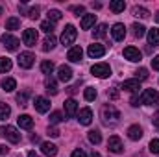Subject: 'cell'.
Segmentation results:
<instances>
[{
    "instance_id": "obj_23",
    "label": "cell",
    "mask_w": 159,
    "mask_h": 157,
    "mask_svg": "<svg viewBox=\"0 0 159 157\" xmlns=\"http://www.w3.org/2000/svg\"><path fill=\"white\" fill-rule=\"evenodd\" d=\"M20 28V19H17V17H9L7 20H6V30H19Z\"/></svg>"
},
{
    "instance_id": "obj_10",
    "label": "cell",
    "mask_w": 159,
    "mask_h": 157,
    "mask_svg": "<svg viewBox=\"0 0 159 157\" xmlns=\"http://www.w3.org/2000/svg\"><path fill=\"white\" fill-rule=\"evenodd\" d=\"M87 54H89V57H102V56L106 54V48H104V44L94 43V44H89Z\"/></svg>"
},
{
    "instance_id": "obj_48",
    "label": "cell",
    "mask_w": 159,
    "mask_h": 157,
    "mask_svg": "<svg viewBox=\"0 0 159 157\" xmlns=\"http://www.w3.org/2000/svg\"><path fill=\"white\" fill-rule=\"evenodd\" d=\"M139 104H141V102H139V98H137V96H131V105H133V107H137Z\"/></svg>"
},
{
    "instance_id": "obj_37",
    "label": "cell",
    "mask_w": 159,
    "mask_h": 157,
    "mask_svg": "<svg viewBox=\"0 0 159 157\" xmlns=\"http://www.w3.org/2000/svg\"><path fill=\"white\" fill-rule=\"evenodd\" d=\"M106 34H107V26L106 24H98V28L94 30V37L102 39V37H106Z\"/></svg>"
},
{
    "instance_id": "obj_8",
    "label": "cell",
    "mask_w": 159,
    "mask_h": 157,
    "mask_svg": "<svg viewBox=\"0 0 159 157\" xmlns=\"http://www.w3.org/2000/svg\"><path fill=\"white\" fill-rule=\"evenodd\" d=\"M124 57H126L128 61H131V63H137V61H141L143 54H141L135 46H126V48H124Z\"/></svg>"
},
{
    "instance_id": "obj_3",
    "label": "cell",
    "mask_w": 159,
    "mask_h": 157,
    "mask_svg": "<svg viewBox=\"0 0 159 157\" xmlns=\"http://www.w3.org/2000/svg\"><path fill=\"white\" fill-rule=\"evenodd\" d=\"M157 100H159V94L156 89H144L143 94H141V98H139V102L144 104V105H154Z\"/></svg>"
},
{
    "instance_id": "obj_24",
    "label": "cell",
    "mask_w": 159,
    "mask_h": 157,
    "mask_svg": "<svg viewBox=\"0 0 159 157\" xmlns=\"http://www.w3.org/2000/svg\"><path fill=\"white\" fill-rule=\"evenodd\" d=\"M56 48V37L54 35H46L44 41H43V50L48 52V50H54Z\"/></svg>"
},
{
    "instance_id": "obj_32",
    "label": "cell",
    "mask_w": 159,
    "mask_h": 157,
    "mask_svg": "<svg viewBox=\"0 0 159 157\" xmlns=\"http://www.w3.org/2000/svg\"><path fill=\"white\" fill-rule=\"evenodd\" d=\"M131 30H133V35L139 37V39H141V37L144 35V32H146V28H144L143 24H139V22H135V24L131 26Z\"/></svg>"
},
{
    "instance_id": "obj_17",
    "label": "cell",
    "mask_w": 159,
    "mask_h": 157,
    "mask_svg": "<svg viewBox=\"0 0 159 157\" xmlns=\"http://www.w3.org/2000/svg\"><path fill=\"white\" fill-rule=\"evenodd\" d=\"M81 56H83L81 46H72V48L69 50V54H67V59L72 61V63H78L80 59H81Z\"/></svg>"
},
{
    "instance_id": "obj_5",
    "label": "cell",
    "mask_w": 159,
    "mask_h": 157,
    "mask_svg": "<svg viewBox=\"0 0 159 157\" xmlns=\"http://www.w3.org/2000/svg\"><path fill=\"white\" fill-rule=\"evenodd\" d=\"M91 72H93V76H96V78H107V76L111 74V67H109L107 63H96V65H93Z\"/></svg>"
},
{
    "instance_id": "obj_21",
    "label": "cell",
    "mask_w": 159,
    "mask_h": 157,
    "mask_svg": "<svg viewBox=\"0 0 159 157\" xmlns=\"http://www.w3.org/2000/svg\"><path fill=\"white\" fill-rule=\"evenodd\" d=\"M41 150H43V154L46 157H54L57 154V146L52 144V142H43V144H41Z\"/></svg>"
},
{
    "instance_id": "obj_25",
    "label": "cell",
    "mask_w": 159,
    "mask_h": 157,
    "mask_svg": "<svg viewBox=\"0 0 159 157\" xmlns=\"http://www.w3.org/2000/svg\"><path fill=\"white\" fill-rule=\"evenodd\" d=\"M44 87H46V92L48 94H52V96H56L57 92H59V89H57V85H56V81L52 78L46 79V83H44Z\"/></svg>"
},
{
    "instance_id": "obj_28",
    "label": "cell",
    "mask_w": 159,
    "mask_h": 157,
    "mask_svg": "<svg viewBox=\"0 0 159 157\" xmlns=\"http://www.w3.org/2000/svg\"><path fill=\"white\" fill-rule=\"evenodd\" d=\"M124 7H126V2H124V0H113V2L109 4V9H111L113 13H120V11H124Z\"/></svg>"
},
{
    "instance_id": "obj_38",
    "label": "cell",
    "mask_w": 159,
    "mask_h": 157,
    "mask_svg": "<svg viewBox=\"0 0 159 157\" xmlns=\"http://www.w3.org/2000/svg\"><path fill=\"white\" fill-rule=\"evenodd\" d=\"M41 30H43L44 34H50V35H52V32H54V22L43 20V22H41Z\"/></svg>"
},
{
    "instance_id": "obj_29",
    "label": "cell",
    "mask_w": 159,
    "mask_h": 157,
    "mask_svg": "<svg viewBox=\"0 0 159 157\" xmlns=\"http://www.w3.org/2000/svg\"><path fill=\"white\" fill-rule=\"evenodd\" d=\"M133 15H135V17H141V19H148V17H150V11H148L146 7L135 6V7H133Z\"/></svg>"
},
{
    "instance_id": "obj_41",
    "label": "cell",
    "mask_w": 159,
    "mask_h": 157,
    "mask_svg": "<svg viewBox=\"0 0 159 157\" xmlns=\"http://www.w3.org/2000/svg\"><path fill=\"white\" fill-rule=\"evenodd\" d=\"M148 78V70L146 69H137L135 70V79H146Z\"/></svg>"
},
{
    "instance_id": "obj_20",
    "label": "cell",
    "mask_w": 159,
    "mask_h": 157,
    "mask_svg": "<svg viewBox=\"0 0 159 157\" xmlns=\"http://www.w3.org/2000/svg\"><path fill=\"white\" fill-rule=\"evenodd\" d=\"M94 22H96V15L89 13V15H83V19H81V22H80V26H81V30H89L91 26H94Z\"/></svg>"
},
{
    "instance_id": "obj_11",
    "label": "cell",
    "mask_w": 159,
    "mask_h": 157,
    "mask_svg": "<svg viewBox=\"0 0 159 157\" xmlns=\"http://www.w3.org/2000/svg\"><path fill=\"white\" fill-rule=\"evenodd\" d=\"M107 148H109V152H113V154H120L122 152V141H120L117 135H113V137H109V141H107Z\"/></svg>"
},
{
    "instance_id": "obj_30",
    "label": "cell",
    "mask_w": 159,
    "mask_h": 157,
    "mask_svg": "<svg viewBox=\"0 0 159 157\" xmlns=\"http://www.w3.org/2000/svg\"><path fill=\"white\" fill-rule=\"evenodd\" d=\"M89 141H91L93 144H100V142H102L100 131H98V129H91V131H89Z\"/></svg>"
},
{
    "instance_id": "obj_49",
    "label": "cell",
    "mask_w": 159,
    "mask_h": 157,
    "mask_svg": "<svg viewBox=\"0 0 159 157\" xmlns=\"http://www.w3.org/2000/svg\"><path fill=\"white\" fill-rule=\"evenodd\" d=\"M7 152H9V148L4 146V144H0V154H7Z\"/></svg>"
},
{
    "instance_id": "obj_50",
    "label": "cell",
    "mask_w": 159,
    "mask_h": 157,
    "mask_svg": "<svg viewBox=\"0 0 159 157\" xmlns=\"http://www.w3.org/2000/svg\"><path fill=\"white\" fill-rule=\"evenodd\" d=\"M28 157H41V155L39 154H35L34 150H30V152H28Z\"/></svg>"
},
{
    "instance_id": "obj_26",
    "label": "cell",
    "mask_w": 159,
    "mask_h": 157,
    "mask_svg": "<svg viewBox=\"0 0 159 157\" xmlns=\"http://www.w3.org/2000/svg\"><path fill=\"white\" fill-rule=\"evenodd\" d=\"M148 43L154 46H159V28H152L148 32Z\"/></svg>"
},
{
    "instance_id": "obj_7",
    "label": "cell",
    "mask_w": 159,
    "mask_h": 157,
    "mask_svg": "<svg viewBox=\"0 0 159 157\" xmlns=\"http://www.w3.org/2000/svg\"><path fill=\"white\" fill-rule=\"evenodd\" d=\"M2 44H4L9 52H15V50L19 48L20 41L17 39V37H13L11 34H4V35H2Z\"/></svg>"
},
{
    "instance_id": "obj_6",
    "label": "cell",
    "mask_w": 159,
    "mask_h": 157,
    "mask_svg": "<svg viewBox=\"0 0 159 157\" xmlns=\"http://www.w3.org/2000/svg\"><path fill=\"white\" fill-rule=\"evenodd\" d=\"M34 63H35V56H34L32 52H22V54L19 56V67H22V69H32Z\"/></svg>"
},
{
    "instance_id": "obj_9",
    "label": "cell",
    "mask_w": 159,
    "mask_h": 157,
    "mask_svg": "<svg viewBox=\"0 0 159 157\" xmlns=\"http://www.w3.org/2000/svg\"><path fill=\"white\" fill-rule=\"evenodd\" d=\"M22 41H24L26 46H35V43H37V30H34V28L24 30V34H22Z\"/></svg>"
},
{
    "instance_id": "obj_43",
    "label": "cell",
    "mask_w": 159,
    "mask_h": 157,
    "mask_svg": "<svg viewBox=\"0 0 159 157\" xmlns=\"http://www.w3.org/2000/svg\"><path fill=\"white\" fill-rule=\"evenodd\" d=\"M107 96H109L111 100H117V98H119V91H117V89L113 87L111 91H107Z\"/></svg>"
},
{
    "instance_id": "obj_51",
    "label": "cell",
    "mask_w": 159,
    "mask_h": 157,
    "mask_svg": "<svg viewBox=\"0 0 159 157\" xmlns=\"http://www.w3.org/2000/svg\"><path fill=\"white\" fill-rule=\"evenodd\" d=\"M156 22H159V13L156 15Z\"/></svg>"
},
{
    "instance_id": "obj_34",
    "label": "cell",
    "mask_w": 159,
    "mask_h": 157,
    "mask_svg": "<svg viewBox=\"0 0 159 157\" xmlns=\"http://www.w3.org/2000/svg\"><path fill=\"white\" fill-rule=\"evenodd\" d=\"M28 96H30V91H28V89L22 91V92H19V94H17V102H19V105H28Z\"/></svg>"
},
{
    "instance_id": "obj_44",
    "label": "cell",
    "mask_w": 159,
    "mask_h": 157,
    "mask_svg": "<svg viewBox=\"0 0 159 157\" xmlns=\"http://www.w3.org/2000/svg\"><path fill=\"white\" fill-rule=\"evenodd\" d=\"M72 11H74V13H76V15H83V11H85V7H83V6H74V7H72Z\"/></svg>"
},
{
    "instance_id": "obj_46",
    "label": "cell",
    "mask_w": 159,
    "mask_h": 157,
    "mask_svg": "<svg viewBox=\"0 0 159 157\" xmlns=\"http://www.w3.org/2000/svg\"><path fill=\"white\" fill-rule=\"evenodd\" d=\"M48 135H50V137H59V129L50 128V129H48Z\"/></svg>"
},
{
    "instance_id": "obj_1",
    "label": "cell",
    "mask_w": 159,
    "mask_h": 157,
    "mask_svg": "<svg viewBox=\"0 0 159 157\" xmlns=\"http://www.w3.org/2000/svg\"><path fill=\"white\" fill-rule=\"evenodd\" d=\"M102 117H104V122H106L107 126H115L120 118V113L113 107V105H106L104 111H102Z\"/></svg>"
},
{
    "instance_id": "obj_4",
    "label": "cell",
    "mask_w": 159,
    "mask_h": 157,
    "mask_svg": "<svg viewBox=\"0 0 159 157\" xmlns=\"http://www.w3.org/2000/svg\"><path fill=\"white\" fill-rule=\"evenodd\" d=\"M76 37H78L76 28H74L72 24H67V26H65V30H63V34H61V43L69 46V44H72V43L76 41Z\"/></svg>"
},
{
    "instance_id": "obj_40",
    "label": "cell",
    "mask_w": 159,
    "mask_h": 157,
    "mask_svg": "<svg viewBox=\"0 0 159 157\" xmlns=\"http://www.w3.org/2000/svg\"><path fill=\"white\" fill-rule=\"evenodd\" d=\"M63 120V115L59 113V111H54L52 115H50V124H59Z\"/></svg>"
},
{
    "instance_id": "obj_15",
    "label": "cell",
    "mask_w": 159,
    "mask_h": 157,
    "mask_svg": "<svg viewBox=\"0 0 159 157\" xmlns=\"http://www.w3.org/2000/svg\"><path fill=\"white\" fill-rule=\"evenodd\" d=\"M122 89L124 91H128V92H139V89H141V83H139V79H126L124 83H122Z\"/></svg>"
},
{
    "instance_id": "obj_39",
    "label": "cell",
    "mask_w": 159,
    "mask_h": 157,
    "mask_svg": "<svg viewBox=\"0 0 159 157\" xmlns=\"http://www.w3.org/2000/svg\"><path fill=\"white\" fill-rule=\"evenodd\" d=\"M61 19V11L59 9H50L48 11V20L50 22H56V20H59Z\"/></svg>"
},
{
    "instance_id": "obj_45",
    "label": "cell",
    "mask_w": 159,
    "mask_h": 157,
    "mask_svg": "<svg viewBox=\"0 0 159 157\" xmlns=\"http://www.w3.org/2000/svg\"><path fill=\"white\" fill-rule=\"evenodd\" d=\"M70 157H87V154H85L83 150H74V152H72V155H70Z\"/></svg>"
},
{
    "instance_id": "obj_16",
    "label": "cell",
    "mask_w": 159,
    "mask_h": 157,
    "mask_svg": "<svg viewBox=\"0 0 159 157\" xmlns=\"http://www.w3.org/2000/svg\"><path fill=\"white\" fill-rule=\"evenodd\" d=\"M76 111H78V102L74 100V98H69V100H65V113H67V117H74L76 115Z\"/></svg>"
},
{
    "instance_id": "obj_33",
    "label": "cell",
    "mask_w": 159,
    "mask_h": 157,
    "mask_svg": "<svg viewBox=\"0 0 159 157\" xmlns=\"http://www.w3.org/2000/svg\"><path fill=\"white\" fill-rule=\"evenodd\" d=\"M83 98H85L87 102H93V100L96 98V89H94V87H87V89L83 91Z\"/></svg>"
},
{
    "instance_id": "obj_27",
    "label": "cell",
    "mask_w": 159,
    "mask_h": 157,
    "mask_svg": "<svg viewBox=\"0 0 159 157\" xmlns=\"http://www.w3.org/2000/svg\"><path fill=\"white\" fill-rule=\"evenodd\" d=\"M2 87H4V91H6V92H11V91H15L17 81H15L13 78H4V79H2Z\"/></svg>"
},
{
    "instance_id": "obj_47",
    "label": "cell",
    "mask_w": 159,
    "mask_h": 157,
    "mask_svg": "<svg viewBox=\"0 0 159 157\" xmlns=\"http://www.w3.org/2000/svg\"><path fill=\"white\" fill-rule=\"evenodd\" d=\"M152 67H154V70H159V56H156L152 59Z\"/></svg>"
},
{
    "instance_id": "obj_19",
    "label": "cell",
    "mask_w": 159,
    "mask_h": 157,
    "mask_svg": "<svg viewBox=\"0 0 159 157\" xmlns=\"http://www.w3.org/2000/svg\"><path fill=\"white\" fill-rule=\"evenodd\" d=\"M17 122H19V126L22 129H32L34 128V118L30 117V115H19Z\"/></svg>"
},
{
    "instance_id": "obj_52",
    "label": "cell",
    "mask_w": 159,
    "mask_h": 157,
    "mask_svg": "<svg viewBox=\"0 0 159 157\" xmlns=\"http://www.w3.org/2000/svg\"><path fill=\"white\" fill-rule=\"evenodd\" d=\"M0 15H2V6H0Z\"/></svg>"
},
{
    "instance_id": "obj_13",
    "label": "cell",
    "mask_w": 159,
    "mask_h": 157,
    "mask_svg": "<svg viewBox=\"0 0 159 157\" xmlns=\"http://www.w3.org/2000/svg\"><path fill=\"white\" fill-rule=\"evenodd\" d=\"M78 120H80V124L89 126V124L93 122V111H91V107H83L78 115Z\"/></svg>"
},
{
    "instance_id": "obj_14",
    "label": "cell",
    "mask_w": 159,
    "mask_h": 157,
    "mask_svg": "<svg viewBox=\"0 0 159 157\" xmlns=\"http://www.w3.org/2000/svg\"><path fill=\"white\" fill-rule=\"evenodd\" d=\"M111 35H113L115 41H124V37H126V26L120 24V22H117V24L113 26V30H111Z\"/></svg>"
},
{
    "instance_id": "obj_31",
    "label": "cell",
    "mask_w": 159,
    "mask_h": 157,
    "mask_svg": "<svg viewBox=\"0 0 159 157\" xmlns=\"http://www.w3.org/2000/svg\"><path fill=\"white\" fill-rule=\"evenodd\" d=\"M11 59L9 57H0V72H9L11 70Z\"/></svg>"
},
{
    "instance_id": "obj_12",
    "label": "cell",
    "mask_w": 159,
    "mask_h": 157,
    "mask_svg": "<svg viewBox=\"0 0 159 157\" xmlns=\"http://www.w3.org/2000/svg\"><path fill=\"white\" fill-rule=\"evenodd\" d=\"M34 105H35V109H37L39 113H46V111L50 109V100L44 98V96H35Z\"/></svg>"
},
{
    "instance_id": "obj_36",
    "label": "cell",
    "mask_w": 159,
    "mask_h": 157,
    "mask_svg": "<svg viewBox=\"0 0 159 157\" xmlns=\"http://www.w3.org/2000/svg\"><path fill=\"white\" fill-rule=\"evenodd\" d=\"M41 72L43 74H52L54 72V63L52 61H43L41 63Z\"/></svg>"
},
{
    "instance_id": "obj_42",
    "label": "cell",
    "mask_w": 159,
    "mask_h": 157,
    "mask_svg": "<svg viewBox=\"0 0 159 157\" xmlns=\"http://www.w3.org/2000/svg\"><path fill=\"white\" fill-rule=\"evenodd\" d=\"M148 148H150V152H152V154H159V139H152Z\"/></svg>"
},
{
    "instance_id": "obj_18",
    "label": "cell",
    "mask_w": 159,
    "mask_h": 157,
    "mask_svg": "<svg viewBox=\"0 0 159 157\" xmlns=\"http://www.w3.org/2000/svg\"><path fill=\"white\" fill-rule=\"evenodd\" d=\"M57 78L61 79V81H70V78H72V69L67 67V65H61L57 69Z\"/></svg>"
},
{
    "instance_id": "obj_2",
    "label": "cell",
    "mask_w": 159,
    "mask_h": 157,
    "mask_svg": "<svg viewBox=\"0 0 159 157\" xmlns=\"http://www.w3.org/2000/svg\"><path fill=\"white\" fill-rule=\"evenodd\" d=\"M0 135L6 137V139H7L9 142H13V144L20 142V133H19V129L13 128V126H2V128H0Z\"/></svg>"
},
{
    "instance_id": "obj_22",
    "label": "cell",
    "mask_w": 159,
    "mask_h": 157,
    "mask_svg": "<svg viewBox=\"0 0 159 157\" xmlns=\"http://www.w3.org/2000/svg\"><path fill=\"white\" fill-rule=\"evenodd\" d=\"M128 137H129L131 141H139V139L143 137V128H141V126H129V128H128Z\"/></svg>"
},
{
    "instance_id": "obj_35",
    "label": "cell",
    "mask_w": 159,
    "mask_h": 157,
    "mask_svg": "<svg viewBox=\"0 0 159 157\" xmlns=\"http://www.w3.org/2000/svg\"><path fill=\"white\" fill-rule=\"evenodd\" d=\"M9 115H11L9 105H7V104H4V102H0V120H6Z\"/></svg>"
}]
</instances>
